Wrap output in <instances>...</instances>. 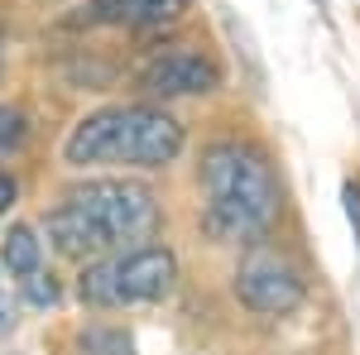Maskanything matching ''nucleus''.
Returning <instances> with one entry per match:
<instances>
[{"label":"nucleus","mask_w":360,"mask_h":355,"mask_svg":"<svg viewBox=\"0 0 360 355\" xmlns=\"http://www.w3.org/2000/svg\"><path fill=\"white\" fill-rule=\"evenodd\" d=\"M20 135H25V115L10 106H0V149H10V144H20Z\"/></svg>","instance_id":"9d476101"},{"label":"nucleus","mask_w":360,"mask_h":355,"mask_svg":"<svg viewBox=\"0 0 360 355\" xmlns=\"http://www.w3.org/2000/svg\"><path fill=\"white\" fill-rule=\"evenodd\" d=\"M15 327V317H10V293H5V278H0V331Z\"/></svg>","instance_id":"ddd939ff"},{"label":"nucleus","mask_w":360,"mask_h":355,"mask_svg":"<svg viewBox=\"0 0 360 355\" xmlns=\"http://www.w3.org/2000/svg\"><path fill=\"white\" fill-rule=\"evenodd\" d=\"M77 346H82V355H135V341L125 336L120 327H82V336H77Z\"/></svg>","instance_id":"1a4fd4ad"},{"label":"nucleus","mask_w":360,"mask_h":355,"mask_svg":"<svg viewBox=\"0 0 360 355\" xmlns=\"http://www.w3.org/2000/svg\"><path fill=\"white\" fill-rule=\"evenodd\" d=\"M303 273L293 269V259L283 250L250 245V254L236 269V298L259 317H288L303 302Z\"/></svg>","instance_id":"39448f33"},{"label":"nucleus","mask_w":360,"mask_h":355,"mask_svg":"<svg viewBox=\"0 0 360 355\" xmlns=\"http://www.w3.org/2000/svg\"><path fill=\"white\" fill-rule=\"evenodd\" d=\"M15 178H10V173H0V217H5V212H10V202H15Z\"/></svg>","instance_id":"f8f14e48"},{"label":"nucleus","mask_w":360,"mask_h":355,"mask_svg":"<svg viewBox=\"0 0 360 355\" xmlns=\"http://www.w3.org/2000/svg\"><path fill=\"white\" fill-rule=\"evenodd\" d=\"M188 0H86L77 25H125V29H164L183 20Z\"/></svg>","instance_id":"6e6552de"},{"label":"nucleus","mask_w":360,"mask_h":355,"mask_svg":"<svg viewBox=\"0 0 360 355\" xmlns=\"http://www.w3.org/2000/svg\"><path fill=\"white\" fill-rule=\"evenodd\" d=\"M183 154V125L159 106H106L63 144L72 168H164Z\"/></svg>","instance_id":"7ed1b4c3"},{"label":"nucleus","mask_w":360,"mask_h":355,"mask_svg":"<svg viewBox=\"0 0 360 355\" xmlns=\"http://www.w3.org/2000/svg\"><path fill=\"white\" fill-rule=\"evenodd\" d=\"M341 202H346V217H351V231H356V245H360V183H346Z\"/></svg>","instance_id":"9b49d317"},{"label":"nucleus","mask_w":360,"mask_h":355,"mask_svg":"<svg viewBox=\"0 0 360 355\" xmlns=\"http://www.w3.org/2000/svg\"><path fill=\"white\" fill-rule=\"evenodd\" d=\"M0 259H5L10 278L20 283V293L34 307H53L58 302V283L49 273V264H44V240L34 235V226H10V235L0 245Z\"/></svg>","instance_id":"0eeeda50"},{"label":"nucleus","mask_w":360,"mask_h":355,"mask_svg":"<svg viewBox=\"0 0 360 355\" xmlns=\"http://www.w3.org/2000/svg\"><path fill=\"white\" fill-rule=\"evenodd\" d=\"M221 86V63L207 58L193 44H178V49H159L139 67V91L144 96H159V101H173V96H207Z\"/></svg>","instance_id":"423d86ee"},{"label":"nucleus","mask_w":360,"mask_h":355,"mask_svg":"<svg viewBox=\"0 0 360 355\" xmlns=\"http://www.w3.org/2000/svg\"><path fill=\"white\" fill-rule=\"evenodd\" d=\"M0 63H5V29H0Z\"/></svg>","instance_id":"4468645a"},{"label":"nucleus","mask_w":360,"mask_h":355,"mask_svg":"<svg viewBox=\"0 0 360 355\" xmlns=\"http://www.w3.org/2000/svg\"><path fill=\"white\" fill-rule=\"evenodd\" d=\"M44 231L72 259H101L115 250H130L159 231V202L144 183L130 178H91L82 188H68L58 207L44 217Z\"/></svg>","instance_id":"f257e3e1"},{"label":"nucleus","mask_w":360,"mask_h":355,"mask_svg":"<svg viewBox=\"0 0 360 355\" xmlns=\"http://www.w3.org/2000/svg\"><path fill=\"white\" fill-rule=\"evenodd\" d=\"M178 288V254L168 245H130L91 259L77 278V298L86 307H139L164 302Z\"/></svg>","instance_id":"20e7f679"},{"label":"nucleus","mask_w":360,"mask_h":355,"mask_svg":"<svg viewBox=\"0 0 360 355\" xmlns=\"http://www.w3.org/2000/svg\"><path fill=\"white\" fill-rule=\"evenodd\" d=\"M278 221V178L264 149L221 139L202 154V226L221 245H255Z\"/></svg>","instance_id":"f03ea898"}]
</instances>
